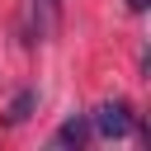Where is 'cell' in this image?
<instances>
[{
  "label": "cell",
  "mask_w": 151,
  "mask_h": 151,
  "mask_svg": "<svg viewBox=\"0 0 151 151\" xmlns=\"http://www.w3.org/2000/svg\"><path fill=\"white\" fill-rule=\"evenodd\" d=\"M132 127H137V113H132L127 99H104V104L90 113V132L104 137V142H123Z\"/></svg>",
  "instance_id": "6da1fadb"
},
{
  "label": "cell",
  "mask_w": 151,
  "mask_h": 151,
  "mask_svg": "<svg viewBox=\"0 0 151 151\" xmlns=\"http://www.w3.org/2000/svg\"><path fill=\"white\" fill-rule=\"evenodd\" d=\"M90 137H94V132H90V113H71V118L47 137V146H52V151H80Z\"/></svg>",
  "instance_id": "7a4b0ae2"
},
{
  "label": "cell",
  "mask_w": 151,
  "mask_h": 151,
  "mask_svg": "<svg viewBox=\"0 0 151 151\" xmlns=\"http://www.w3.org/2000/svg\"><path fill=\"white\" fill-rule=\"evenodd\" d=\"M33 109H38V90L24 85V90L9 99V109H5V127H24V123L33 118Z\"/></svg>",
  "instance_id": "277c9868"
},
{
  "label": "cell",
  "mask_w": 151,
  "mask_h": 151,
  "mask_svg": "<svg viewBox=\"0 0 151 151\" xmlns=\"http://www.w3.org/2000/svg\"><path fill=\"white\" fill-rule=\"evenodd\" d=\"M146 5H151V0H127V9H132V14H142Z\"/></svg>",
  "instance_id": "5b68a950"
},
{
  "label": "cell",
  "mask_w": 151,
  "mask_h": 151,
  "mask_svg": "<svg viewBox=\"0 0 151 151\" xmlns=\"http://www.w3.org/2000/svg\"><path fill=\"white\" fill-rule=\"evenodd\" d=\"M61 0H28V42H47L57 33Z\"/></svg>",
  "instance_id": "3957f363"
}]
</instances>
